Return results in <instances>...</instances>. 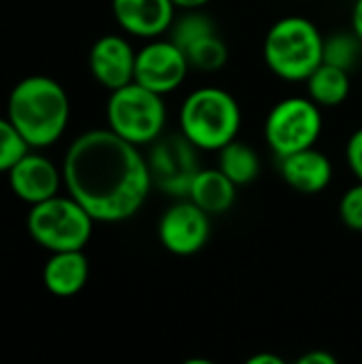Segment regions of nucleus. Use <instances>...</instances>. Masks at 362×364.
Here are the masks:
<instances>
[{"label":"nucleus","instance_id":"1","mask_svg":"<svg viewBox=\"0 0 362 364\" xmlns=\"http://www.w3.org/2000/svg\"><path fill=\"white\" fill-rule=\"evenodd\" d=\"M62 177L66 192L105 224L134 218L154 188L147 156L109 128L87 130L68 145Z\"/></svg>","mask_w":362,"mask_h":364},{"label":"nucleus","instance_id":"2","mask_svg":"<svg viewBox=\"0 0 362 364\" xmlns=\"http://www.w3.org/2000/svg\"><path fill=\"white\" fill-rule=\"evenodd\" d=\"M6 117L30 149H47L66 132L70 100L62 83L47 75H28L6 100Z\"/></svg>","mask_w":362,"mask_h":364},{"label":"nucleus","instance_id":"3","mask_svg":"<svg viewBox=\"0 0 362 364\" xmlns=\"http://www.w3.org/2000/svg\"><path fill=\"white\" fill-rule=\"evenodd\" d=\"M179 132L198 151H220L239 139L241 107L237 98L218 85L192 90L179 107Z\"/></svg>","mask_w":362,"mask_h":364},{"label":"nucleus","instance_id":"4","mask_svg":"<svg viewBox=\"0 0 362 364\" xmlns=\"http://www.w3.org/2000/svg\"><path fill=\"white\" fill-rule=\"evenodd\" d=\"M262 58L275 77L288 83H305L324 60V36L307 17H282L265 34Z\"/></svg>","mask_w":362,"mask_h":364},{"label":"nucleus","instance_id":"5","mask_svg":"<svg viewBox=\"0 0 362 364\" xmlns=\"http://www.w3.org/2000/svg\"><path fill=\"white\" fill-rule=\"evenodd\" d=\"M94 224L96 220L70 194H55L32 205L26 218L28 235L49 254L83 250L92 239Z\"/></svg>","mask_w":362,"mask_h":364},{"label":"nucleus","instance_id":"6","mask_svg":"<svg viewBox=\"0 0 362 364\" xmlns=\"http://www.w3.org/2000/svg\"><path fill=\"white\" fill-rule=\"evenodd\" d=\"M107 128L128 143L143 147L151 145L164 134L166 105L164 96L132 81L109 94L107 100Z\"/></svg>","mask_w":362,"mask_h":364},{"label":"nucleus","instance_id":"7","mask_svg":"<svg viewBox=\"0 0 362 364\" xmlns=\"http://www.w3.org/2000/svg\"><path fill=\"white\" fill-rule=\"evenodd\" d=\"M322 107L309 96H290L273 105L265 119V141L277 156H290L316 147L322 134Z\"/></svg>","mask_w":362,"mask_h":364},{"label":"nucleus","instance_id":"8","mask_svg":"<svg viewBox=\"0 0 362 364\" xmlns=\"http://www.w3.org/2000/svg\"><path fill=\"white\" fill-rule=\"evenodd\" d=\"M147 164L154 186L175 198H186L192 179L201 171L198 149L181 134H162L149 145Z\"/></svg>","mask_w":362,"mask_h":364},{"label":"nucleus","instance_id":"9","mask_svg":"<svg viewBox=\"0 0 362 364\" xmlns=\"http://www.w3.org/2000/svg\"><path fill=\"white\" fill-rule=\"evenodd\" d=\"M190 62L179 45L171 38H149L137 51L134 81L143 87L166 96L179 90L190 73Z\"/></svg>","mask_w":362,"mask_h":364},{"label":"nucleus","instance_id":"10","mask_svg":"<svg viewBox=\"0 0 362 364\" xmlns=\"http://www.w3.org/2000/svg\"><path fill=\"white\" fill-rule=\"evenodd\" d=\"M211 237V215L190 198H177L158 222L160 245L173 256L198 254Z\"/></svg>","mask_w":362,"mask_h":364},{"label":"nucleus","instance_id":"11","mask_svg":"<svg viewBox=\"0 0 362 364\" xmlns=\"http://www.w3.org/2000/svg\"><path fill=\"white\" fill-rule=\"evenodd\" d=\"M6 175L13 194L30 207L60 194L64 183L62 171L47 156H43L41 149H28Z\"/></svg>","mask_w":362,"mask_h":364},{"label":"nucleus","instance_id":"12","mask_svg":"<svg viewBox=\"0 0 362 364\" xmlns=\"http://www.w3.org/2000/svg\"><path fill=\"white\" fill-rule=\"evenodd\" d=\"M137 51L130 41L122 34L100 36L87 55V66L92 77L109 92L124 87L134 81Z\"/></svg>","mask_w":362,"mask_h":364},{"label":"nucleus","instance_id":"13","mask_svg":"<svg viewBox=\"0 0 362 364\" xmlns=\"http://www.w3.org/2000/svg\"><path fill=\"white\" fill-rule=\"evenodd\" d=\"M111 11L126 34L149 41L171 30L177 6L173 0H111Z\"/></svg>","mask_w":362,"mask_h":364},{"label":"nucleus","instance_id":"14","mask_svg":"<svg viewBox=\"0 0 362 364\" xmlns=\"http://www.w3.org/2000/svg\"><path fill=\"white\" fill-rule=\"evenodd\" d=\"M282 179L301 194H320L333 181V162L316 147L280 158Z\"/></svg>","mask_w":362,"mask_h":364},{"label":"nucleus","instance_id":"15","mask_svg":"<svg viewBox=\"0 0 362 364\" xmlns=\"http://www.w3.org/2000/svg\"><path fill=\"white\" fill-rule=\"evenodd\" d=\"M90 279V262L83 250L53 252L43 267V284L49 294L68 299L79 294Z\"/></svg>","mask_w":362,"mask_h":364},{"label":"nucleus","instance_id":"16","mask_svg":"<svg viewBox=\"0 0 362 364\" xmlns=\"http://www.w3.org/2000/svg\"><path fill=\"white\" fill-rule=\"evenodd\" d=\"M237 188L218 166L215 168H201L190 183L188 196L194 205H198L205 213L222 215L230 211L237 198Z\"/></svg>","mask_w":362,"mask_h":364},{"label":"nucleus","instance_id":"17","mask_svg":"<svg viewBox=\"0 0 362 364\" xmlns=\"http://www.w3.org/2000/svg\"><path fill=\"white\" fill-rule=\"evenodd\" d=\"M307 85V96L322 109L339 107L348 100L352 81H350V70L333 66L322 62L305 81Z\"/></svg>","mask_w":362,"mask_h":364},{"label":"nucleus","instance_id":"18","mask_svg":"<svg viewBox=\"0 0 362 364\" xmlns=\"http://www.w3.org/2000/svg\"><path fill=\"white\" fill-rule=\"evenodd\" d=\"M218 168L239 188L250 186L260 175V158L256 149L239 139L218 151Z\"/></svg>","mask_w":362,"mask_h":364},{"label":"nucleus","instance_id":"19","mask_svg":"<svg viewBox=\"0 0 362 364\" xmlns=\"http://www.w3.org/2000/svg\"><path fill=\"white\" fill-rule=\"evenodd\" d=\"M183 53H186L190 66L196 70H203V73H215V70L224 68L228 62V45L220 36L218 28L203 34L194 43H190L183 49Z\"/></svg>","mask_w":362,"mask_h":364},{"label":"nucleus","instance_id":"20","mask_svg":"<svg viewBox=\"0 0 362 364\" xmlns=\"http://www.w3.org/2000/svg\"><path fill=\"white\" fill-rule=\"evenodd\" d=\"M361 53L362 41L356 36L354 30L335 32L329 38H324V60L322 62L350 70L352 66H356Z\"/></svg>","mask_w":362,"mask_h":364},{"label":"nucleus","instance_id":"21","mask_svg":"<svg viewBox=\"0 0 362 364\" xmlns=\"http://www.w3.org/2000/svg\"><path fill=\"white\" fill-rule=\"evenodd\" d=\"M28 143L15 130L9 117H0V173H9V168L28 151Z\"/></svg>","mask_w":362,"mask_h":364},{"label":"nucleus","instance_id":"22","mask_svg":"<svg viewBox=\"0 0 362 364\" xmlns=\"http://www.w3.org/2000/svg\"><path fill=\"white\" fill-rule=\"evenodd\" d=\"M339 218L350 230L362 232V181H358L352 188H348L346 194L341 196V200H339Z\"/></svg>","mask_w":362,"mask_h":364},{"label":"nucleus","instance_id":"23","mask_svg":"<svg viewBox=\"0 0 362 364\" xmlns=\"http://www.w3.org/2000/svg\"><path fill=\"white\" fill-rule=\"evenodd\" d=\"M346 160H348V166L352 171V175L362 181V126L358 130L352 132V136L348 139V145H346Z\"/></svg>","mask_w":362,"mask_h":364},{"label":"nucleus","instance_id":"24","mask_svg":"<svg viewBox=\"0 0 362 364\" xmlns=\"http://www.w3.org/2000/svg\"><path fill=\"white\" fill-rule=\"evenodd\" d=\"M337 358L326 350H312L299 358V364H335Z\"/></svg>","mask_w":362,"mask_h":364},{"label":"nucleus","instance_id":"25","mask_svg":"<svg viewBox=\"0 0 362 364\" xmlns=\"http://www.w3.org/2000/svg\"><path fill=\"white\" fill-rule=\"evenodd\" d=\"M352 30L356 32V36L362 41V0H356L354 6H352Z\"/></svg>","mask_w":362,"mask_h":364},{"label":"nucleus","instance_id":"26","mask_svg":"<svg viewBox=\"0 0 362 364\" xmlns=\"http://www.w3.org/2000/svg\"><path fill=\"white\" fill-rule=\"evenodd\" d=\"M247 364H284V358L277 356V354H269V352H262V354H256L252 356Z\"/></svg>","mask_w":362,"mask_h":364},{"label":"nucleus","instance_id":"27","mask_svg":"<svg viewBox=\"0 0 362 364\" xmlns=\"http://www.w3.org/2000/svg\"><path fill=\"white\" fill-rule=\"evenodd\" d=\"M211 0H173V4L181 11H194V9H203L207 6Z\"/></svg>","mask_w":362,"mask_h":364}]
</instances>
